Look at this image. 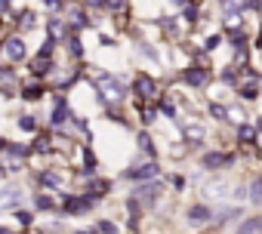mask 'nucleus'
<instances>
[{
  "label": "nucleus",
  "instance_id": "obj_6",
  "mask_svg": "<svg viewBox=\"0 0 262 234\" xmlns=\"http://www.w3.org/2000/svg\"><path fill=\"white\" fill-rule=\"evenodd\" d=\"M126 176L133 179V182H145V179H155V176H158V167H155V163H142V167H133Z\"/></svg>",
  "mask_w": 262,
  "mask_h": 234
},
{
  "label": "nucleus",
  "instance_id": "obj_25",
  "mask_svg": "<svg viewBox=\"0 0 262 234\" xmlns=\"http://www.w3.org/2000/svg\"><path fill=\"white\" fill-rule=\"evenodd\" d=\"M139 145H142V151H145V154H151V157H155V145H151V139H148L145 133L139 136Z\"/></svg>",
  "mask_w": 262,
  "mask_h": 234
},
{
  "label": "nucleus",
  "instance_id": "obj_24",
  "mask_svg": "<svg viewBox=\"0 0 262 234\" xmlns=\"http://www.w3.org/2000/svg\"><path fill=\"white\" fill-rule=\"evenodd\" d=\"M105 4H108V7H111L114 13H126V7H129L126 0H105Z\"/></svg>",
  "mask_w": 262,
  "mask_h": 234
},
{
  "label": "nucleus",
  "instance_id": "obj_30",
  "mask_svg": "<svg viewBox=\"0 0 262 234\" xmlns=\"http://www.w3.org/2000/svg\"><path fill=\"white\" fill-rule=\"evenodd\" d=\"M250 197H253V200H256V203H259V200H262V182H259V179H256V182H253V194H250Z\"/></svg>",
  "mask_w": 262,
  "mask_h": 234
},
{
  "label": "nucleus",
  "instance_id": "obj_14",
  "mask_svg": "<svg viewBox=\"0 0 262 234\" xmlns=\"http://www.w3.org/2000/svg\"><path fill=\"white\" fill-rule=\"evenodd\" d=\"M40 185H47V188H59V185H62V176H59V173H40Z\"/></svg>",
  "mask_w": 262,
  "mask_h": 234
},
{
  "label": "nucleus",
  "instance_id": "obj_28",
  "mask_svg": "<svg viewBox=\"0 0 262 234\" xmlns=\"http://www.w3.org/2000/svg\"><path fill=\"white\" fill-rule=\"evenodd\" d=\"M219 43H222V37H219V34H210V37L204 40V46H207V50H216Z\"/></svg>",
  "mask_w": 262,
  "mask_h": 234
},
{
  "label": "nucleus",
  "instance_id": "obj_22",
  "mask_svg": "<svg viewBox=\"0 0 262 234\" xmlns=\"http://www.w3.org/2000/svg\"><path fill=\"white\" fill-rule=\"evenodd\" d=\"M231 46H234L237 53H244V46H247V37H244L241 31H237V34H231Z\"/></svg>",
  "mask_w": 262,
  "mask_h": 234
},
{
  "label": "nucleus",
  "instance_id": "obj_12",
  "mask_svg": "<svg viewBox=\"0 0 262 234\" xmlns=\"http://www.w3.org/2000/svg\"><path fill=\"white\" fill-rule=\"evenodd\" d=\"M158 191H161L158 185H142V188H139V197H142L145 203H155V200H158Z\"/></svg>",
  "mask_w": 262,
  "mask_h": 234
},
{
  "label": "nucleus",
  "instance_id": "obj_42",
  "mask_svg": "<svg viewBox=\"0 0 262 234\" xmlns=\"http://www.w3.org/2000/svg\"><path fill=\"white\" fill-rule=\"evenodd\" d=\"M0 148H7V142H4V139H0Z\"/></svg>",
  "mask_w": 262,
  "mask_h": 234
},
{
  "label": "nucleus",
  "instance_id": "obj_5",
  "mask_svg": "<svg viewBox=\"0 0 262 234\" xmlns=\"http://www.w3.org/2000/svg\"><path fill=\"white\" fill-rule=\"evenodd\" d=\"M4 50H7V56H10L13 62H22V59H25V53H28L22 37H10V40L4 43Z\"/></svg>",
  "mask_w": 262,
  "mask_h": 234
},
{
  "label": "nucleus",
  "instance_id": "obj_15",
  "mask_svg": "<svg viewBox=\"0 0 262 234\" xmlns=\"http://www.w3.org/2000/svg\"><path fill=\"white\" fill-rule=\"evenodd\" d=\"M90 191H93V194H86V197H90V200H96V197H102V194L108 191V182H105V179H96V182L90 185Z\"/></svg>",
  "mask_w": 262,
  "mask_h": 234
},
{
  "label": "nucleus",
  "instance_id": "obj_21",
  "mask_svg": "<svg viewBox=\"0 0 262 234\" xmlns=\"http://www.w3.org/2000/svg\"><path fill=\"white\" fill-rule=\"evenodd\" d=\"M19 127H22V130H28V133H34V130H37V121H34L31 114H25L22 121H19Z\"/></svg>",
  "mask_w": 262,
  "mask_h": 234
},
{
  "label": "nucleus",
  "instance_id": "obj_34",
  "mask_svg": "<svg viewBox=\"0 0 262 234\" xmlns=\"http://www.w3.org/2000/svg\"><path fill=\"white\" fill-rule=\"evenodd\" d=\"M234 4H241V7H250V10H259V0H234Z\"/></svg>",
  "mask_w": 262,
  "mask_h": 234
},
{
  "label": "nucleus",
  "instance_id": "obj_36",
  "mask_svg": "<svg viewBox=\"0 0 262 234\" xmlns=\"http://www.w3.org/2000/svg\"><path fill=\"white\" fill-rule=\"evenodd\" d=\"M241 139L250 142V139H253V130H250V127H241Z\"/></svg>",
  "mask_w": 262,
  "mask_h": 234
},
{
  "label": "nucleus",
  "instance_id": "obj_4",
  "mask_svg": "<svg viewBox=\"0 0 262 234\" xmlns=\"http://www.w3.org/2000/svg\"><path fill=\"white\" fill-rule=\"evenodd\" d=\"M231 163H234V154H219V151L204 154V167L207 170H219V167H231Z\"/></svg>",
  "mask_w": 262,
  "mask_h": 234
},
{
  "label": "nucleus",
  "instance_id": "obj_38",
  "mask_svg": "<svg viewBox=\"0 0 262 234\" xmlns=\"http://www.w3.org/2000/svg\"><path fill=\"white\" fill-rule=\"evenodd\" d=\"M194 16H198V10H194V7H188V10H185V19H188V22H194Z\"/></svg>",
  "mask_w": 262,
  "mask_h": 234
},
{
  "label": "nucleus",
  "instance_id": "obj_37",
  "mask_svg": "<svg viewBox=\"0 0 262 234\" xmlns=\"http://www.w3.org/2000/svg\"><path fill=\"white\" fill-rule=\"evenodd\" d=\"M99 231H105V234H114V231H117V228H114V225H111V222H102V225H99Z\"/></svg>",
  "mask_w": 262,
  "mask_h": 234
},
{
  "label": "nucleus",
  "instance_id": "obj_33",
  "mask_svg": "<svg viewBox=\"0 0 262 234\" xmlns=\"http://www.w3.org/2000/svg\"><path fill=\"white\" fill-rule=\"evenodd\" d=\"M161 111H164V114H167V117H176V108H173V105H170V102H161Z\"/></svg>",
  "mask_w": 262,
  "mask_h": 234
},
{
  "label": "nucleus",
  "instance_id": "obj_17",
  "mask_svg": "<svg viewBox=\"0 0 262 234\" xmlns=\"http://www.w3.org/2000/svg\"><path fill=\"white\" fill-rule=\"evenodd\" d=\"M40 96H43V86H40V83H28V86H25V99L34 102V99H40Z\"/></svg>",
  "mask_w": 262,
  "mask_h": 234
},
{
  "label": "nucleus",
  "instance_id": "obj_13",
  "mask_svg": "<svg viewBox=\"0 0 262 234\" xmlns=\"http://www.w3.org/2000/svg\"><path fill=\"white\" fill-rule=\"evenodd\" d=\"M237 92H241V99L253 102V99L259 96V86H256V83H244V86H237Z\"/></svg>",
  "mask_w": 262,
  "mask_h": 234
},
{
  "label": "nucleus",
  "instance_id": "obj_9",
  "mask_svg": "<svg viewBox=\"0 0 262 234\" xmlns=\"http://www.w3.org/2000/svg\"><path fill=\"white\" fill-rule=\"evenodd\" d=\"M207 77H210V74H207V68H201V65H191V68L185 71V80H188L191 86H204Z\"/></svg>",
  "mask_w": 262,
  "mask_h": 234
},
{
  "label": "nucleus",
  "instance_id": "obj_41",
  "mask_svg": "<svg viewBox=\"0 0 262 234\" xmlns=\"http://www.w3.org/2000/svg\"><path fill=\"white\" fill-rule=\"evenodd\" d=\"M256 46H259V50H262V31H259V40H256Z\"/></svg>",
  "mask_w": 262,
  "mask_h": 234
},
{
  "label": "nucleus",
  "instance_id": "obj_43",
  "mask_svg": "<svg viewBox=\"0 0 262 234\" xmlns=\"http://www.w3.org/2000/svg\"><path fill=\"white\" fill-rule=\"evenodd\" d=\"M259 182H262V176H259Z\"/></svg>",
  "mask_w": 262,
  "mask_h": 234
},
{
  "label": "nucleus",
  "instance_id": "obj_18",
  "mask_svg": "<svg viewBox=\"0 0 262 234\" xmlns=\"http://www.w3.org/2000/svg\"><path fill=\"white\" fill-rule=\"evenodd\" d=\"M31 151H43V154H47V151H53V145H50V139H47V136H37V139H34V145H31Z\"/></svg>",
  "mask_w": 262,
  "mask_h": 234
},
{
  "label": "nucleus",
  "instance_id": "obj_44",
  "mask_svg": "<svg viewBox=\"0 0 262 234\" xmlns=\"http://www.w3.org/2000/svg\"><path fill=\"white\" fill-rule=\"evenodd\" d=\"M0 74H4V71H0Z\"/></svg>",
  "mask_w": 262,
  "mask_h": 234
},
{
  "label": "nucleus",
  "instance_id": "obj_23",
  "mask_svg": "<svg viewBox=\"0 0 262 234\" xmlns=\"http://www.w3.org/2000/svg\"><path fill=\"white\" fill-rule=\"evenodd\" d=\"M155 114H158V108H155V105H142V121H145V124H151V121H155Z\"/></svg>",
  "mask_w": 262,
  "mask_h": 234
},
{
  "label": "nucleus",
  "instance_id": "obj_31",
  "mask_svg": "<svg viewBox=\"0 0 262 234\" xmlns=\"http://www.w3.org/2000/svg\"><path fill=\"white\" fill-rule=\"evenodd\" d=\"M16 219H19V225H31V213H25V209H19Z\"/></svg>",
  "mask_w": 262,
  "mask_h": 234
},
{
  "label": "nucleus",
  "instance_id": "obj_40",
  "mask_svg": "<svg viewBox=\"0 0 262 234\" xmlns=\"http://www.w3.org/2000/svg\"><path fill=\"white\" fill-rule=\"evenodd\" d=\"M10 7V0H0V10H7Z\"/></svg>",
  "mask_w": 262,
  "mask_h": 234
},
{
  "label": "nucleus",
  "instance_id": "obj_29",
  "mask_svg": "<svg viewBox=\"0 0 262 234\" xmlns=\"http://www.w3.org/2000/svg\"><path fill=\"white\" fill-rule=\"evenodd\" d=\"M37 206H40V209H53V197L40 194V197H37Z\"/></svg>",
  "mask_w": 262,
  "mask_h": 234
},
{
  "label": "nucleus",
  "instance_id": "obj_27",
  "mask_svg": "<svg viewBox=\"0 0 262 234\" xmlns=\"http://www.w3.org/2000/svg\"><path fill=\"white\" fill-rule=\"evenodd\" d=\"M210 114H213V117H219V121H225V117H228V111H225L222 105H210Z\"/></svg>",
  "mask_w": 262,
  "mask_h": 234
},
{
  "label": "nucleus",
  "instance_id": "obj_16",
  "mask_svg": "<svg viewBox=\"0 0 262 234\" xmlns=\"http://www.w3.org/2000/svg\"><path fill=\"white\" fill-rule=\"evenodd\" d=\"M19 197H22V194H19L16 188H10L7 194H0V203H4V206H13V203H19Z\"/></svg>",
  "mask_w": 262,
  "mask_h": 234
},
{
  "label": "nucleus",
  "instance_id": "obj_26",
  "mask_svg": "<svg viewBox=\"0 0 262 234\" xmlns=\"http://www.w3.org/2000/svg\"><path fill=\"white\" fill-rule=\"evenodd\" d=\"M7 151H10L13 157H25V154H28V148H25V145H7Z\"/></svg>",
  "mask_w": 262,
  "mask_h": 234
},
{
  "label": "nucleus",
  "instance_id": "obj_11",
  "mask_svg": "<svg viewBox=\"0 0 262 234\" xmlns=\"http://www.w3.org/2000/svg\"><path fill=\"white\" fill-rule=\"evenodd\" d=\"M237 234H262V216H259V219H247V222L237 228Z\"/></svg>",
  "mask_w": 262,
  "mask_h": 234
},
{
  "label": "nucleus",
  "instance_id": "obj_2",
  "mask_svg": "<svg viewBox=\"0 0 262 234\" xmlns=\"http://www.w3.org/2000/svg\"><path fill=\"white\" fill-rule=\"evenodd\" d=\"M136 92H139L142 102L155 99V96H158V83H155V77H148V74H136Z\"/></svg>",
  "mask_w": 262,
  "mask_h": 234
},
{
  "label": "nucleus",
  "instance_id": "obj_3",
  "mask_svg": "<svg viewBox=\"0 0 262 234\" xmlns=\"http://www.w3.org/2000/svg\"><path fill=\"white\" fill-rule=\"evenodd\" d=\"M90 203H93L90 197H65L62 200V213L65 216H80V213L90 209Z\"/></svg>",
  "mask_w": 262,
  "mask_h": 234
},
{
  "label": "nucleus",
  "instance_id": "obj_32",
  "mask_svg": "<svg viewBox=\"0 0 262 234\" xmlns=\"http://www.w3.org/2000/svg\"><path fill=\"white\" fill-rule=\"evenodd\" d=\"M22 25H25V28H31V25H34V13H28V10H25V13H22Z\"/></svg>",
  "mask_w": 262,
  "mask_h": 234
},
{
  "label": "nucleus",
  "instance_id": "obj_7",
  "mask_svg": "<svg viewBox=\"0 0 262 234\" xmlns=\"http://www.w3.org/2000/svg\"><path fill=\"white\" fill-rule=\"evenodd\" d=\"M50 71H53V59L40 53V56H37V59L31 62V74H34V77H47Z\"/></svg>",
  "mask_w": 262,
  "mask_h": 234
},
{
  "label": "nucleus",
  "instance_id": "obj_35",
  "mask_svg": "<svg viewBox=\"0 0 262 234\" xmlns=\"http://www.w3.org/2000/svg\"><path fill=\"white\" fill-rule=\"evenodd\" d=\"M68 43H71V56H80V40H77V37H71Z\"/></svg>",
  "mask_w": 262,
  "mask_h": 234
},
{
  "label": "nucleus",
  "instance_id": "obj_10",
  "mask_svg": "<svg viewBox=\"0 0 262 234\" xmlns=\"http://www.w3.org/2000/svg\"><path fill=\"white\" fill-rule=\"evenodd\" d=\"M68 121H71V108H68L65 102H59V105H56V111H53V124H56V127H62V124H68Z\"/></svg>",
  "mask_w": 262,
  "mask_h": 234
},
{
  "label": "nucleus",
  "instance_id": "obj_39",
  "mask_svg": "<svg viewBox=\"0 0 262 234\" xmlns=\"http://www.w3.org/2000/svg\"><path fill=\"white\" fill-rule=\"evenodd\" d=\"M90 7H105V0H86Z\"/></svg>",
  "mask_w": 262,
  "mask_h": 234
},
{
  "label": "nucleus",
  "instance_id": "obj_19",
  "mask_svg": "<svg viewBox=\"0 0 262 234\" xmlns=\"http://www.w3.org/2000/svg\"><path fill=\"white\" fill-rule=\"evenodd\" d=\"M83 173H86V176H93V173H96V154H93V151H86V154H83Z\"/></svg>",
  "mask_w": 262,
  "mask_h": 234
},
{
  "label": "nucleus",
  "instance_id": "obj_8",
  "mask_svg": "<svg viewBox=\"0 0 262 234\" xmlns=\"http://www.w3.org/2000/svg\"><path fill=\"white\" fill-rule=\"evenodd\" d=\"M210 219H213V213H210L207 206H201V203L188 206V222H191V225H204V222H210Z\"/></svg>",
  "mask_w": 262,
  "mask_h": 234
},
{
  "label": "nucleus",
  "instance_id": "obj_1",
  "mask_svg": "<svg viewBox=\"0 0 262 234\" xmlns=\"http://www.w3.org/2000/svg\"><path fill=\"white\" fill-rule=\"evenodd\" d=\"M96 86L102 89V96H105L108 102H120L123 92H126V89L120 86V80H114L111 74H99V77H96Z\"/></svg>",
  "mask_w": 262,
  "mask_h": 234
},
{
  "label": "nucleus",
  "instance_id": "obj_20",
  "mask_svg": "<svg viewBox=\"0 0 262 234\" xmlns=\"http://www.w3.org/2000/svg\"><path fill=\"white\" fill-rule=\"evenodd\" d=\"M185 139H191V145H198L204 139V130L201 127H191V130H185Z\"/></svg>",
  "mask_w": 262,
  "mask_h": 234
}]
</instances>
